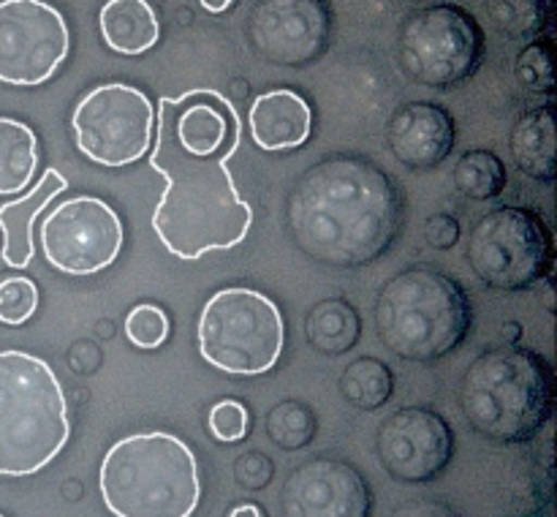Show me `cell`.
I'll use <instances>...</instances> for the list:
<instances>
[{
  "label": "cell",
  "instance_id": "f546056e",
  "mask_svg": "<svg viewBox=\"0 0 557 517\" xmlns=\"http://www.w3.org/2000/svg\"><path fill=\"white\" fill-rule=\"evenodd\" d=\"M248 408L239 401H221L210 411V430L218 441H239L248 435Z\"/></svg>",
  "mask_w": 557,
  "mask_h": 517
},
{
  "label": "cell",
  "instance_id": "83f0119b",
  "mask_svg": "<svg viewBox=\"0 0 557 517\" xmlns=\"http://www.w3.org/2000/svg\"><path fill=\"white\" fill-rule=\"evenodd\" d=\"M38 308V288L30 278H3L0 281V321L3 324H25Z\"/></svg>",
  "mask_w": 557,
  "mask_h": 517
},
{
  "label": "cell",
  "instance_id": "44dd1931",
  "mask_svg": "<svg viewBox=\"0 0 557 517\" xmlns=\"http://www.w3.org/2000/svg\"><path fill=\"white\" fill-rule=\"evenodd\" d=\"M305 335L315 352L326 354V357H341V354L351 352L362 337V316L343 297L319 299L308 310Z\"/></svg>",
  "mask_w": 557,
  "mask_h": 517
},
{
  "label": "cell",
  "instance_id": "ba28073f",
  "mask_svg": "<svg viewBox=\"0 0 557 517\" xmlns=\"http://www.w3.org/2000/svg\"><path fill=\"white\" fill-rule=\"evenodd\" d=\"M487 52L476 16L455 3L413 9L397 30V65L411 82L451 90L471 79Z\"/></svg>",
  "mask_w": 557,
  "mask_h": 517
},
{
  "label": "cell",
  "instance_id": "7a4b0ae2",
  "mask_svg": "<svg viewBox=\"0 0 557 517\" xmlns=\"http://www.w3.org/2000/svg\"><path fill=\"white\" fill-rule=\"evenodd\" d=\"M406 194L373 158L332 152L305 169L286 196V229L313 261L341 270L389 254L406 226Z\"/></svg>",
  "mask_w": 557,
  "mask_h": 517
},
{
  "label": "cell",
  "instance_id": "e0dca14e",
  "mask_svg": "<svg viewBox=\"0 0 557 517\" xmlns=\"http://www.w3.org/2000/svg\"><path fill=\"white\" fill-rule=\"evenodd\" d=\"M250 136L267 152L294 150L305 145L313 128V112L299 93L270 90L250 107Z\"/></svg>",
  "mask_w": 557,
  "mask_h": 517
},
{
  "label": "cell",
  "instance_id": "9c48e42d",
  "mask_svg": "<svg viewBox=\"0 0 557 517\" xmlns=\"http://www.w3.org/2000/svg\"><path fill=\"white\" fill-rule=\"evenodd\" d=\"M283 337L281 308L253 288H223L201 310L199 352L226 373H267L281 357Z\"/></svg>",
  "mask_w": 557,
  "mask_h": 517
},
{
  "label": "cell",
  "instance_id": "7402d4cb",
  "mask_svg": "<svg viewBox=\"0 0 557 517\" xmlns=\"http://www.w3.org/2000/svg\"><path fill=\"white\" fill-rule=\"evenodd\" d=\"M38 163V139L30 125L0 118V194H22Z\"/></svg>",
  "mask_w": 557,
  "mask_h": 517
},
{
  "label": "cell",
  "instance_id": "8fae6325",
  "mask_svg": "<svg viewBox=\"0 0 557 517\" xmlns=\"http://www.w3.org/2000/svg\"><path fill=\"white\" fill-rule=\"evenodd\" d=\"M123 221L96 196L63 201L41 223V248L49 264L65 275H92L123 250Z\"/></svg>",
  "mask_w": 557,
  "mask_h": 517
},
{
  "label": "cell",
  "instance_id": "d4e9b609",
  "mask_svg": "<svg viewBox=\"0 0 557 517\" xmlns=\"http://www.w3.org/2000/svg\"><path fill=\"white\" fill-rule=\"evenodd\" d=\"M484 9L493 25L517 41L542 36L553 20V0H484Z\"/></svg>",
  "mask_w": 557,
  "mask_h": 517
},
{
  "label": "cell",
  "instance_id": "4dcf8cb0",
  "mask_svg": "<svg viewBox=\"0 0 557 517\" xmlns=\"http://www.w3.org/2000/svg\"><path fill=\"white\" fill-rule=\"evenodd\" d=\"M272 473H275V466L267 455L261 452L248 450L234 460V479L237 484H243L245 490H261L272 482Z\"/></svg>",
  "mask_w": 557,
  "mask_h": 517
},
{
  "label": "cell",
  "instance_id": "2e32d148",
  "mask_svg": "<svg viewBox=\"0 0 557 517\" xmlns=\"http://www.w3.org/2000/svg\"><path fill=\"white\" fill-rule=\"evenodd\" d=\"M455 118L430 101L403 103L386 125V145L392 156L411 172H430L441 167L455 150Z\"/></svg>",
  "mask_w": 557,
  "mask_h": 517
},
{
  "label": "cell",
  "instance_id": "8d00e7d4",
  "mask_svg": "<svg viewBox=\"0 0 557 517\" xmlns=\"http://www.w3.org/2000/svg\"><path fill=\"white\" fill-rule=\"evenodd\" d=\"M0 517H3V515H0Z\"/></svg>",
  "mask_w": 557,
  "mask_h": 517
},
{
  "label": "cell",
  "instance_id": "603a6c76",
  "mask_svg": "<svg viewBox=\"0 0 557 517\" xmlns=\"http://www.w3.org/2000/svg\"><path fill=\"white\" fill-rule=\"evenodd\" d=\"M337 390L359 411H375L389 403L395 392V373L379 357H359L343 368Z\"/></svg>",
  "mask_w": 557,
  "mask_h": 517
},
{
  "label": "cell",
  "instance_id": "5b68a950",
  "mask_svg": "<svg viewBox=\"0 0 557 517\" xmlns=\"http://www.w3.org/2000/svg\"><path fill=\"white\" fill-rule=\"evenodd\" d=\"M98 490L114 517H190L201 495L199 466L177 435L134 433L107 452Z\"/></svg>",
  "mask_w": 557,
  "mask_h": 517
},
{
  "label": "cell",
  "instance_id": "1f68e13d",
  "mask_svg": "<svg viewBox=\"0 0 557 517\" xmlns=\"http://www.w3.org/2000/svg\"><path fill=\"white\" fill-rule=\"evenodd\" d=\"M424 239L438 250L455 248L457 239H460V223L449 212H435V216L424 221Z\"/></svg>",
  "mask_w": 557,
  "mask_h": 517
},
{
  "label": "cell",
  "instance_id": "8992f818",
  "mask_svg": "<svg viewBox=\"0 0 557 517\" xmlns=\"http://www.w3.org/2000/svg\"><path fill=\"white\" fill-rule=\"evenodd\" d=\"M69 433V406L54 370L27 352H0V477L41 471Z\"/></svg>",
  "mask_w": 557,
  "mask_h": 517
},
{
  "label": "cell",
  "instance_id": "30bf717a",
  "mask_svg": "<svg viewBox=\"0 0 557 517\" xmlns=\"http://www.w3.org/2000/svg\"><path fill=\"white\" fill-rule=\"evenodd\" d=\"M71 125H74L76 147L90 161L120 169L136 163L147 152L156 125V109L139 87L112 82L82 98Z\"/></svg>",
  "mask_w": 557,
  "mask_h": 517
},
{
  "label": "cell",
  "instance_id": "f1b7e54d",
  "mask_svg": "<svg viewBox=\"0 0 557 517\" xmlns=\"http://www.w3.org/2000/svg\"><path fill=\"white\" fill-rule=\"evenodd\" d=\"M125 335L139 348H158L169 337V316L158 305H136L125 319Z\"/></svg>",
  "mask_w": 557,
  "mask_h": 517
},
{
  "label": "cell",
  "instance_id": "52a82bcc",
  "mask_svg": "<svg viewBox=\"0 0 557 517\" xmlns=\"http://www.w3.org/2000/svg\"><path fill=\"white\" fill-rule=\"evenodd\" d=\"M466 259L484 286L528 292L553 275V229L542 212L531 207H495L484 212L468 234Z\"/></svg>",
  "mask_w": 557,
  "mask_h": 517
},
{
  "label": "cell",
  "instance_id": "9a60e30c",
  "mask_svg": "<svg viewBox=\"0 0 557 517\" xmlns=\"http://www.w3.org/2000/svg\"><path fill=\"white\" fill-rule=\"evenodd\" d=\"M281 517H370L373 490L357 466L315 455L292 468L277 498Z\"/></svg>",
  "mask_w": 557,
  "mask_h": 517
},
{
  "label": "cell",
  "instance_id": "cb8c5ba5",
  "mask_svg": "<svg viewBox=\"0 0 557 517\" xmlns=\"http://www.w3.org/2000/svg\"><path fill=\"white\" fill-rule=\"evenodd\" d=\"M451 177H455L457 190L462 196L476 201H490L504 194L509 174H506V163L493 150L473 147V150L462 152L460 161L455 163Z\"/></svg>",
  "mask_w": 557,
  "mask_h": 517
},
{
  "label": "cell",
  "instance_id": "d6a6232c",
  "mask_svg": "<svg viewBox=\"0 0 557 517\" xmlns=\"http://www.w3.org/2000/svg\"><path fill=\"white\" fill-rule=\"evenodd\" d=\"M389 517H460V512L438 498H413L397 506Z\"/></svg>",
  "mask_w": 557,
  "mask_h": 517
},
{
  "label": "cell",
  "instance_id": "4fadbf2b",
  "mask_svg": "<svg viewBox=\"0 0 557 517\" xmlns=\"http://www.w3.org/2000/svg\"><path fill=\"white\" fill-rule=\"evenodd\" d=\"M245 33L261 60L305 69L330 47L332 9L326 0H256Z\"/></svg>",
  "mask_w": 557,
  "mask_h": 517
},
{
  "label": "cell",
  "instance_id": "ac0fdd59",
  "mask_svg": "<svg viewBox=\"0 0 557 517\" xmlns=\"http://www.w3.org/2000/svg\"><path fill=\"white\" fill-rule=\"evenodd\" d=\"M69 188L63 174L58 169H47L44 177L38 180V185L33 190H27L20 199L9 201V205L0 207V229H3V259L9 267H22L30 264L33 259V223H36L38 212L49 205L58 194Z\"/></svg>",
  "mask_w": 557,
  "mask_h": 517
},
{
  "label": "cell",
  "instance_id": "6da1fadb",
  "mask_svg": "<svg viewBox=\"0 0 557 517\" xmlns=\"http://www.w3.org/2000/svg\"><path fill=\"white\" fill-rule=\"evenodd\" d=\"M239 136L237 112L221 93L190 90L161 98L150 167L166 177V190L152 212V229L169 254L201 259L245 239L253 210L228 169Z\"/></svg>",
  "mask_w": 557,
  "mask_h": 517
},
{
  "label": "cell",
  "instance_id": "7c38bea8",
  "mask_svg": "<svg viewBox=\"0 0 557 517\" xmlns=\"http://www.w3.org/2000/svg\"><path fill=\"white\" fill-rule=\"evenodd\" d=\"M69 25L44 0H0V82L44 85L69 54Z\"/></svg>",
  "mask_w": 557,
  "mask_h": 517
},
{
  "label": "cell",
  "instance_id": "484cf974",
  "mask_svg": "<svg viewBox=\"0 0 557 517\" xmlns=\"http://www.w3.org/2000/svg\"><path fill=\"white\" fill-rule=\"evenodd\" d=\"M319 433V419L313 408L299 401H281L267 414V435L286 452L305 450Z\"/></svg>",
  "mask_w": 557,
  "mask_h": 517
},
{
  "label": "cell",
  "instance_id": "4316f807",
  "mask_svg": "<svg viewBox=\"0 0 557 517\" xmlns=\"http://www.w3.org/2000/svg\"><path fill=\"white\" fill-rule=\"evenodd\" d=\"M515 74L522 85L536 96H553L555 93V69L549 41H531L520 52L515 63Z\"/></svg>",
  "mask_w": 557,
  "mask_h": 517
},
{
  "label": "cell",
  "instance_id": "3957f363",
  "mask_svg": "<svg viewBox=\"0 0 557 517\" xmlns=\"http://www.w3.org/2000/svg\"><path fill=\"white\" fill-rule=\"evenodd\" d=\"M460 408L471 430L493 444L533 441L555 411L553 365L531 348H487L462 373Z\"/></svg>",
  "mask_w": 557,
  "mask_h": 517
},
{
  "label": "cell",
  "instance_id": "ffe728a7",
  "mask_svg": "<svg viewBox=\"0 0 557 517\" xmlns=\"http://www.w3.org/2000/svg\"><path fill=\"white\" fill-rule=\"evenodd\" d=\"M98 27L109 49L120 54H141L156 47L161 25L147 0H109L98 14Z\"/></svg>",
  "mask_w": 557,
  "mask_h": 517
},
{
  "label": "cell",
  "instance_id": "5bb4252c",
  "mask_svg": "<svg viewBox=\"0 0 557 517\" xmlns=\"http://www.w3.org/2000/svg\"><path fill=\"white\" fill-rule=\"evenodd\" d=\"M375 452L392 479L428 484L444 477L455 457V433L438 411L408 406L392 411L375 433Z\"/></svg>",
  "mask_w": 557,
  "mask_h": 517
},
{
  "label": "cell",
  "instance_id": "d6986e66",
  "mask_svg": "<svg viewBox=\"0 0 557 517\" xmlns=\"http://www.w3.org/2000/svg\"><path fill=\"white\" fill-rule=\"evenodd\" d=\"M511 156L517 169L539 183L557 177V125L549 103L522 114L511 128Z\"/></svg>",
  "mask_w": 557,
  "mask_h": 517
},
{
  "label": "cell",
  "instance_id": "d590c367",
  "mask_svg": "<svg viewBox=\"0 0 557 517\" xmlns=\"http://www.w3.org/2000/svg\"><path fill=\"white\" fill-rule=\"evenodd\" d=\"M232 517H261V512H259V506L245 504V506H237V509L232 512Z\"/></svg>",
  "mask_w": 557,
  "mask_h": 517
},
{
  "label": "cell",
  "instance_id": "836d02e7",
  "mask_svg": "<svg viewBox=\"0 0 557 517\" xmlns=\"http://www.w3.org/2000/svg\"><path fill=\"white\" fill-rule=\"evenodd\" d=\"M522 337V324H517V321H506L504 330H500V343L504 346H515V343H520Z\"/></svg>",
  "mask_w": 557,
  "mask_h": 517
},
{
  "label": "cell",
  "instance_id": "277c9868",
  "mask_svg": "<svg viewBox=\"0 0 557 517\" xmlns=\"http://www.w3.org/2000/svg\"><path fill=\"white\" fill-rule=\"evenodd\" d=\"M375 332L395 357L435 362L457 352L473 330L466 288L430 264L397 272L375 299Z\"/></svg>",
  "mask_w": 557,
  "mask_h": 517
},
{
  "label": "cell",
  "instance_id": "e575fe53",
  "mask_svg": "<svg viewBox=\"0 0 557 517\" xmlns=\"http://www.w3.org/2000/svg\"><path fill=\"white\" fill-rule=\"evenodd\" d=\"M199 3L205 5V9L210 11V14H223V11L232 9V5L237 3V0H199Z\"/></svg>",
  "mask_w": 557,
  "mask_h": 517
}]
</instances>
